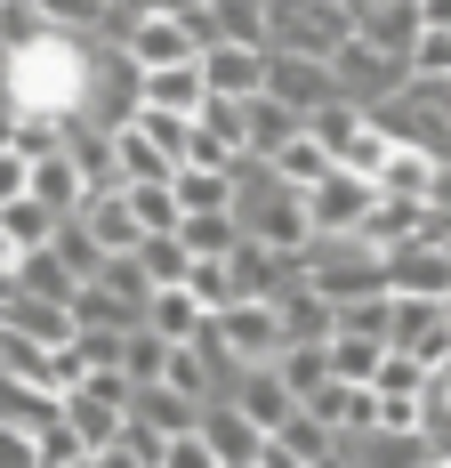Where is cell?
<instances>
[{"mask_svg":"<svg viewBox=\"0 0 451 468\" xmlns=\"http://www.w3.org/2000/svg\"><path fill=\"white\" fill-rule=\"evenodd\" d=\"M274 372L299 388V404L315 396L322 379H330V339H282V356H274Z\"/></svg>","mask_w":451,"mask_h":468,"instance_id":"603a6c76","label":"cell"},{"mask_svg":"<svg viewBox=\"0 0 451 468\" xmlns=\"http://www.w3.org/2000/svg\"><path fill=\"white\" fill-rule=\"evenodd\" d=\"M25 194H41L48 210H65V218H73V210H81V202H89V178H81V162H73V154H65V145H57V154H41V162H33V186Z\"/></svg>","mask_w":451,"mask_h":468,"instance_id":"ac0fdd59","label":"cell"},{"mask_svg":"<svg viewBox=\"0 0 451 468\" xmlns=\"http://www.w3.org/2000/svg\"><path fill=\"white\" fill-rule=\"evenodd\" d=\"M0 227L16 234L25 250H41V242H57V227H65V210H48L41 194H16V202H0Z\"/></svg>","mask_w":451,"mask_h":468,"instance_id":"484cf974","label":"cell"},{"mask_svg":"<svg viewBox=\"0 0 451 468\" xmlns=\"http://www.w3.org/2000/svg\"><path fill=\"white\" fill-rule=\"evenodd\" d=\"M113 41L130 48L137 65H185V57H202V33L185 16H121Z\"/></svg>","mask_w":451,"mask_h":468,"instance_id":"9c48e42d","label":"cell"},{"mask_svg":"<svg viewBox=\"0 0 451 468\" xmlns=\"http://www.w3.org/2000/svg\"><path fill=\"white\" fill-rule=\"evenodd\" d=\"M267 162H274V178H282V186H299V194H307L322 170H330V145H322L315 130H299V138H282V145H274Z\"/></svg>","mask_w":451,"mask_h":468,"instance_id":"44dd1931","label":"cell"},{"mask_svg":"<svg viewBox=\"0 0 451 468\" xmlns=\"http://www.w3.org/2000/svg\"><path fill=\"white\" fill-rule=\"evenodd\" d=\"M387 291H404V299H444L451 291V242L444 234H411L387 250Z\"/></svg>","mask_w":451,"mask_h":468,"instance_id":"8992f818","label":"cell"},{"mask_svg":"<svg viewBox=\"0 0 451 468\" xmlns=\"http://www.w3.org/2000/svg\"><path fill=\"white\" fill-rule=\"evenodd\" d=\"M419 25H451V0H419Z\"/></svg>","mask_w":451,"mask_h":468,"instance_id":"8d00e7d4","label":"cell"},{"mask_svg":"<svg viewBox=\"0 0 451 468\" xmlns=\"http://www.w3.org/2000/svg\"><path fill=\"white\" fill-rule=\"evenodd\" d=\"M411 81H451V25H419V41H411Z\"/></svg>","mask_w":451,"mask_h":468,"instance_id":"f546056e","label":"cell"},{"mask_svg":"<svg viewBox=\"0 0 451 468\" xmlns=\"http://www.w3.org/2000/svg\"><path fill=\"white\" fill-rule=\"evenodd\" d=\"M299 130H307V113H299V105H282L274 90L242 97V138H250V154H258V162H267L282 138H299Z\"/></svg>","mask_w":451,"mask_h":468,"instance_id":"2e32d148","label":"cell"},{"mask_svg":"<svg viewBox=\"0 0 451 468\" xmlns=\"http://www.w3.org/2000/svg\"><path fill=\"white\" fill-rule=\"evenodd\" d=\"M226 396H234V404H242V412H250L258 428H282L290 412H299V388H290V379L274 372V364H242Z\"/></svg>","mask_w":451,"mask_h":468,"instance_id":"8fae6325","label":"cell"},{"mask_svg":"<svg viewBox=\"0 0 451 468\" xmlns=\"http://www.w3.org/2000/svg\"><path fill=\"white\" fill-rule=\"evenodd\" d=\"M137 122L153 130V145H162L170 162H185V145H194V113H170V105H137Z\"/></svg>","mask_w":451,"mask_h":468,"instance_id":"d6a6232c","label":"cell"},{"mask_svg":"<svg viewBox=\"0 0 451 468\" xmlns=\"http://www.w3.org/2000/svg\"><path fill=\"white\" fill-rule=\"evenodd\" d=\"M194 291H202V307H210V315H218V307H234V275H226V259H194Z\"/></svg>","mask_w":451,"mask_h":468,"instance_id":"e575fe53","label":"cell"},{"mask_svg":"<svg viewBox=\"0 0 451 468\" xmlns=\"http://www.w3.org/2000/svg\"><path fill=\"white\" fill-rule=\"evenodd\" d=\"M137 259H145V275H153V282H185V275H194V250H185L178 227H170V234H145Z\"/></svg>","mask_w":451,"mask_h":468,"instance_id":"f1b7e54d","label":"cell"},{"mask_svg":"<svg viewBox=\"0 0 451 468\" xmlns=\"http://www.w3.org/2000/svg\"><path fill=\"white\" fill-rule=\"evenodd\" d=\"M387 154H395V138H387V130L371 122V105H362V122L347 130V145H339V170H362V178H379V162H387Z\"/></svg>","mask_w":451,"mask_h":468,"instance_id":"4316f807","label":"cell"},{"mask_svg":"<svg viewBox=\"0 0 451 468\" xmlns=\"http://www.w3.org/2000/svg\"><path fill=\"white\" fill-rule=\"evenodd\" d=\"M130 412L145 428H162V436H178V428H202V396H185V388H170V379H137Z\"/></svg>","mask_w":451,"mask_h":468,"instance_id":"e0dca14e","label":"cell"},{"mask_svg":"<svg viewBox=\"0 0 451 468\" xmlns=\"http://www.w3.org/2000/svg\"><path fill=\"white\" fill-rule=\"evenodd\" d=\"M267 90L282 97V105H299V113H315V105L339 97V73H330V57H315V48H274L267 57Z\"/></svg>","mask_w":451,"mask_h":468,"instance_id":"52a82bcc","label":"cell"},{"mask_svg":"<svg viewBox=\"0 0 451 468\" xmlns=\"http://www.w3.org/2000/svg\"><path fill=\"white\" fill-rule=\"evenodd\" d=\"M113 154H121V186H130V178H178V162L153 145V130H145L137 113H130V122H113Z\"/></svg>","mask_w":451,"mask_h":468,"instance_id":"ffe728a7","label":"cell"},{"mask_svg":"<svg viewBox=\"0 0 451 468\" xmlns=\"http://www.w3.org/2000/svg\"><path fill=\"white\" fill-rule=\"evenodd\" d=\"M444 315H451V291H444Z\"/></svg>","mask_w":451,"mask_h":468,"instance_id":"74e56055","label":"cell"},{"mask_svg":"<svg viewBox=\"0 0 451 468\" xmlns=\"http://www.w3.org/2000/svg\"><path fill=\"white\" fill-rule=\"evenodd\" d=\"M65 420L89 436V468H97V452H105V444H121V428H130V404L81 379V388H65Z\"/></svg>","mask_w":451,"mask_h":468,"instance_id":"7c38bea8","label":"cell"},{"mask_svg":"<svg viewBox=\"0 0 451 468\" xmlns=\"http://www.w3.org/2000/svg\"><path fill=\"white\" fill-rule=\"evenodd\" d=\"M16 291H41V299H73V291H81V275L65 267V250H57V242H41V250H25V267H16Z\"/></svg>","mask_w":451,"mask_h":468,"instance_id":"cb8c5ba5","label":"cell"},{"mask_svg":"<svg viewBox=\"0 0 451 468\" xmlns=\"http://www.w3.org/2000/svg\"><path fill=\"white\" fill-rule=\"evenodd\" d=\"M371 202H379V186H371L362 170H339V162H330L315 186H307V218H315V234H362Z\"/></svg>","mask_w":451,"mask_h":468,"instance_id":"3957f363","label":"cell"},{"mask_svg":"<svg viewBox=\"0 0 451 468\" xmlns=\"http://www.w3.org/2000/svg\"><path fill=\"white\" fill-rule=\"evenodd\" d=\"M218 339L234 347V364H274L290 331H282L274 299H234V307H218Z\"/></svg>","mask_w":451,"mask_h":468,"instance_id":"5b68a950","label":"cell"},{"mask_svg":"<svg viewBox=\"0 0 451 468\" xmlns=\"http://www.w3.org/2000/svg\"><path fill=\"white\" fill-rule=\"evenodd\" d=\"M0 468H41V428H25V420L0 412Z\"/></svg>","mask_w":451,"mask_h":468,"instance_id":"836d02e7","label":"cell"},{"mask_svg":"<svg viewBox=\"0 0 451 468\" xmlns=\"http://www.w3.org/2000/svg\"><path fill=\"white\" fill-rule=\"evenodd\" d=\"M41 16L65 33H113V0H41Z\"/></svg>","mask_w":451,"mask_h":468,"instance_id":"1f68e13d","label":"cell"},{"mask_svg":"<svg viewBox=\"0 0 451 468\" xmlns=\"http://www.w3.org/2000/svg\"><path fill=\"white\" fill-rule=\"evenodd\" d=\"M267 57L258 41H210L202 48V73H210V97H258L267 90Z\"/></svg>","mask_w":451,"mask_h":468,"instance_id":"30bf717a","label":"cell"},{"mask_svg":"<svg viewBox=\"0 0 451 468\" xmlns=\"http://www.w3.org/2000/svg\"><path fill=\"white\" fill-rule=\"evenodd\" d=\"M330 73H339V97H355V105H379V97L411 90V57L371 41V33H347V41L330 48Z\"/></svg>","mask_w":451,"mask_h":468,"instance_id":"6da1fadb","label":"cell"},{"mask_svg":"<svg viewBox=\"0 0 451 468\" xmlns=\"http://www.w3.org/2000/svg\"><path fill=\"white\" fill-rule=\"evenodd\" d=\"M41 468H89V436L65 420V412L41 428Z\"/></svg>","mask_w":451,"mask_h":468,"instance_id":"4dcf8cb0","label":"cell"},{"mask_svg":"<svg viewBox=\"0 0 451 468\" xmlns=\"http://www.w3.org/2000/svg\"><path fill=\"white\" fill-rule=\"evenodd\" d=\"M145 324L162 331V339H202V331H210V307H202V291H194V282H153Z\"/></svg>","mask_w":451,"mask_h":468,"instance_id":"9a60e30c","label":"cell"},{"mask_svg":"<svg viewBox=\"0 0 451 468\" xmlns=\"http://www.w3.org/2000/svg\"><path fill=\"white\" fill-rule=\"evenodd\" d=\"M202 436L218 444V468H267V428L250 420L234 396H210L202 404Z\"/></svg>","mask_w":451,"mask_h":468,"instance_id":"ba28073f","label":"cell"},{"mask_svg":"<svg viewBox=\"0 0 451 468\" xmlns=\"http://www.w3.org/2000/svg\"><path fill=\"white\" fill-rule=\"evenodd\" d=\"M178 202L185 210H234V170H210V162H178Z\"/></svg>","mask_w":451,"mask_h":468,"instance_id":"d4e9b609","label":"cell"},{"mask_svg":"<svg viewBox=\"0 0 451 468\" xmlns=\"http://www.w3.org/2000/svg\"><path fill=\"white\" fill-rule=\"evenodd\" d=\"M81 218H89V234L105 250H137V242H145V218H137L130 186H97L89 202H81Z\"/></svg>","mask_w":451,"mask_h":468,"instance_id":"5bb4252c","label":"cell"},{"mask_svg":"<svg viewBox=\"0 0 451 468\" xmlns=\"http://www.w3.org/2000/svg\"><path fill=\"white\" fill-rule=\"evenodd\" d=\"M435 178H444V162H435V154L395 145V154L379 162V178H371V186H379V194H435Z\"/></svg>","mask_w":451,"mask_h":468,"instance_id":"7402d4cb","label":"cell"},{"mask_svg":"<svg viewBox=\"0 0 451 468\" xmlns=\"http://www.w3.org/2000/svg\"><path fill=\"white\" fill-rule=\"evenodd\" d=\"M170 388H185V396H202V404H210V396H218L226 379H218V364H210V356H202V347H194V339H178V347H170Z\"/></svg>","mask_w":451,"mask_h":468,"instance_id":"83f0119b","label":"cell"},{"mask_svg":"<svg viewBox=\"0 0 451 468\" xmlns=\"http://www.w3.org/2000/svg\"><path fill=\"white\" fill-rule=\"evenodd\" d=\"M137 105L202 113V105H210V73H202V57H185V65H145V90H137Z\"/></svg>","mask_w":451,"mask_h":468,"instance_id":"4fadbf2b","label":"cell"},{"mask_svg":"<svg viewBox=\"0 0 451 468\" xmlns=\"http://www.w3.org/2000/svg\"><path fill=\"white\" fill-rule=\"evenodd\" d=\"M267 468H339V428L315 404H299L282 428H267Z\"/></svg>","mask_w":451,"mask_h":468,"instance_id":"277c9868","label":"cell"},{"mask_svg":"<svg viewBox=\"0 0 451 468\" xmlns=\"http://www.w3.org/2000/svg\"><path fill=\"white\" fill-rule=\"evenodd\" d=\"M73 324H81V331H137V324H145V307L121 299L113 282H81V291H73Z\"/></svg>","mask_w":451,"mask_h":468,"instance_id":"d6986e66","label":"cell"},{"mask_svg":"<svg viewBox=\"0 0 451 468\" xmlns=\"http://www.w3.org/2000/svg\"><path fill=\"white\" fill-rule=\"evenodd\" d=\"M267 16H274V48H315V57H330L355 33L347 0H267Z\"/></svg>","mask_w":451,"mask_h":468,"instance_id":"7a4b0ae2","label":"cell"},{"mask_svg":"<svg viewBox=\"0 0 451 468\" xmlns=\"http://www.w3.org/2000/svg\"><path fill=\"white\" fill-rule=\"evenodd\" d=\"M25 186H33V154H25L16 138H0V202H16Z\"/></svg>","mask_w":451,"mask_h":468,"instance_id":"d590c367","label":"cell"}]
</instances>
